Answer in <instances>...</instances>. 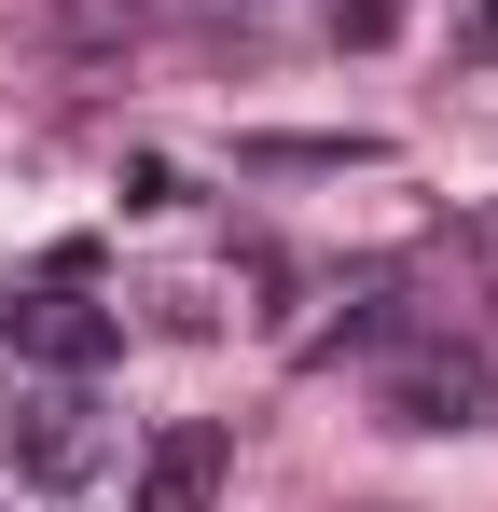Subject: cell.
I'll return each mask as SVG.
<instances>
[{"mask_svg":"<svg viewBox=\"0 0 498 512\" xmlns=\"http://www.w3.org/2000/svg\"><path fill=\"white\" fill-rule=\"evenodd\" d=\"M374 429H402V443H471V429H498V374L457 333H402L374 360Z\"/></svg>","mask_w":498,"mask_h":512,"instance_id":"1","label":"cell"},{"mask_svg":"<svg viewBox=\"0 0 498 512\" xmlns=\"http://www.w3.org/2000/svg\"><path fill=\"white\" fill-rule=\"evenodd\" d=\"M0 457H14L28 485H83V471L111 457L97 374H42V388H14V416H0Z\"/></svg>","mask_w":498,"mask_h":512,"instance_id":"2","label":"cell"},{"mask_svg":"<svg viewBox=\"0 0 498 512\" xmlns=\"http://www.w3.org/2000/svg\"><path fill=\"white\" fill-rule=\"evenodd\" d=\"M0 333H14V360H42V374H111L125 360V305H97V291H14Z\"/></svg>","mask_w":498,"mask_h":512,"instance_id":"3","label":"cell"},{"mask_svg":"<svg viewBox=\"0 0 498 512\" xmlns=\"http://www.w3.org/2000/svg\"><path fill=\"white\" fill-rule=\"evenodd\" d=\"M222 471H236V429H222V416H166L153 443H139L125 512H208V499H222Z\"/></svg>","mask_w":498,"mask_h":512,"instance_id":"4","label":"cell"},{"mask_svg":"<svg viewBox=\"0 0 498 512\" xmlns=\"http://www.w3.org/2000/svg\"><path fill=\"white\" fill-rule=\"evenodd\" d=\"M457 28H471V42H485V56H498V0H471V14H457Z\"/></svg>","mask_w":498,"mask_h":512,"instance_id":"5","label":"cell"},{"mask_svg":"<svg viewBox=\"0 0 498 512\" xmlns=\"http://www.w3.org/2000/svg\"><path fill=\"white\" fill-rule=\"evenodd\" d=\"M485 263H498V222H485Z\"/></svg>","mask_w":498,"mask_h":512,"instance_id":"6","label":"cell"}]
</instances>
